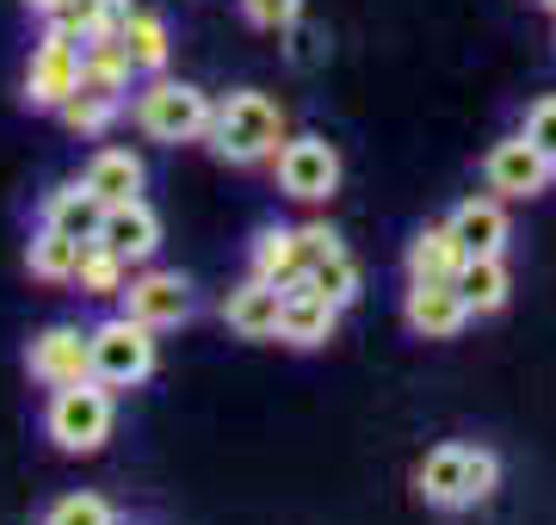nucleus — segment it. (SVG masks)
<instances>
[{
    "label": "nucleus",
    "mask_w": 556,
    "mask_h": 525,
    "mask_svg": "<svg viewBox=\"0 0 556 525\" xmlns=\"http://www.w3.org/2000/svg\"><path fill=\"white\" fill-rule=\"evenodd\" d=\"M211 155L229 167H260L273 162L278 149H285V105L273 93H260V87H236L229 100H217L211 112Z\"/></svg>",
    "instance_id": "f257e3e1"
},
{
    "label": "nucleus",
    "mask_w": 556,
    "mask_h": 525,
    "mask_svg": "<svg viewBox=\"0 0 556 525\" xmlns=\"http://www.w3.org/2000/svg\"><path fill=\"white\" fill-rule=\"evenodd\" d=\"M415 488H420V501L439 507V513H464V507L489 501L501 488V458L489 445H457V439L433 445L415 470Z\"/></svg>",
    "instance_id": "f03ea898"
},
{
    "label": "nucleus",
    "mask_w": 556,
    "mask_h": 525,
    "mask_svg": "<svg viewBox=\"0 0 556 525\" xmlns=\"http://www.w3.org/2000/svg\"><path fill=\"white\" fill-rule=\"evenodd\" d=\"M211 112L217 100L192 81H174V75H142V87L130 93V112L124 118L137 124L149 142H204L211 137Z\"/></svg>",
    "instance_id": "7ed1b4c3"
},
{
    "label": "nucleus",
    "mask_w": 556,
    "mask_h": 525,
    "mask_svg": "<svg viewBox=\"0 0 556 525\" xmlns=\"http://www.w3.org/2000/svg\"><path fill=\"white\" fill-rule=\"evenodd\" d=\"M112 426H118V389H105L100 377L62 384V389H50V402H43V439L56 445V451H68V458L105 451Z\"/></svg>",
    "instance_id": "20e7f679"
},
{
    "label": "nucleus",
    "mask_w": 556,
    "mask_h": 525,
    "mask_svg": "<svg viewBox=\"0 0 556 525\" xmlns=\"http://www.w3.org/2000/svg\"><path fill=\"white\" fill-rule=\"evenodd\" d=\"M87 346H93V377H100L105 389H142L149 377H155V328L130 322V316H105V322L87 328Z\"/></svg>",
    "instance_id": "39448f33"
},
{
    "label": "nucleus",
    "mask_w": 556,
    "mask_h": 525,
    "mask_svg": "<svg viewBox=\"0 0 556 525\" xmlns=\"http://www.w3.org/2000/svg\"><path fill=\"white\" fill-rule=\"evenodd\" d=\"M80 50L87 43L68 25H43L38 31L31 56H25V81H20V100L31 112H62L80 93Z\"/></svg>",
    "instance_id": "423d86ee"
},
{
    "label": "nucleus",
    "mask_w": 556,
    "mask_h": 525,
    "mask_svg": "<svg viewBox=\"0 0 556 525\" xmlns=\"http://www.w3.org/2000/svg\"><path fill=\"white\" fill-rule=\"evenodd\" d=\"M118 309L130 316V322L167 334V328L192 322V279L174 272V266H137L130 284L118 291Z\"/></svg>",
    "instance_id": "0eeeda50"
},
{
    "label": "nucleus",
    "mask_w": 556,
    "mask_h": 525,
    "mask_svg": "<svg viewBox=\"0 0 556 525\" xmlns=\"http://www.w3.org/2000/svg\"><path fill=\"white\" fill-rule=\"evenodd\" d=\"M278 192L298 204H321L340 192V149L328 137H285V149L273 155Z\"/></svg>",
    "instance_id": "6e6552de"
},
{
    "label": "nucleus",
    "mask_w": 556,
    "mask_h": 525,
    "mask_svg": "<svg viewBox=\"0 0 556 525\" xmlns=\"http://www.w3.org/2000/svg\"><path fill=\"white\" fill-rule=\"evenodd\" d=\"M25 371L31 384L43 389H62V384H80L93 377V346H87V328L80 322H50L25 341Z\"/></svg>",
    "instance_id": "1a4fd4ad"
},
{
    "label": "nucleus",
    "mask_w": 556,
    "mask_h": 525,
    "mask_svg": "<svg viewBox=\"0 0 556 525\" xmlns=\"http://www.w3.org/2000/svg\"><path fill=\"white\" fill-rule=\"evenodd\" d=\"M482 174H489V192H495V199H538V192L556 180V162L519 130V137H501L495 149H489Z\"/></svg>",
    "instance_id": "9d476101"
},
{
    "label": "nucleus",
    "mask_w": 556,
    "mask_h": 525,
    "mask_svg": "<svg viewBox=\"0 0 556 525\" xmlns=\"http://www.w3.org/2000/svg\"><path fill=\"white\" fill-rule=\"evenodd\" d=\"M402 322H408V334H420V341H457V334L470 328V304H464L457 284L408 279V291H402Z\"/></svg>",
    "instance_id": "9b49d317"
},
{
    "label": "nucleus",
    "mask_w": 556,
    "mask_h": 525,
    "mask_svg": "<svg viewBox=\"0 0 556 525\" xmlns=\"http://www.w3.org/2000/svg\"><path fill=\"white\" fill-rule=\"evenodd\" d=\"M340 328V304L334 297H321L309 279H291L285 284V309H278V341L298 346V353H316V346L334 341Z\"/></svg>",
    "instance_id": "f8f14e48"
},
{
    "label": "nucleus",
    "mask_w": 556,
    "mask_h": 525,
    "mask_svg": "<svg viewBox=\"0 0 556 525\" xmlns=\"http://www.w3.org/2000/svg\"><path fill=\"white\" fill-rule=\"evenodd\" d=\"M278 309H285V284L248 272V279L223 297V322H229V334H241V341H278Z\"/></svg>",
    "instance_id": "ddd939ff"
},
{
    "label": "nucleus",
    "mask_w": 556,
    "mask_h": 525,
    "mask_svg": "<svg viewBox=\"0 0 556 525\" xmlns=\"http://www.w3.org/2000/svg\"><path fill=\"white\" fill-rule=\"evenodd\" d=\"M93 242H105L118 260L130 266H149L155 260V247H161V217H155V204L149 199H130V204H112L100 217V235Z\"/></svg>",
    "instance_id": "4468645a"
},
{
    "label": "nucleus",
    "mask_w": 556,
    "mask_h": 525,
    "mask_svg": "<svg viewBox=\"0 0 556 525\" xmlns=\"http://www.w3.org/2000/svg\"><path fill=\"white\" fill-rule=\"evenodd\" d=\"M80 180H87V192L112 210V204H130L142 199V185H149V167H142L137 149H118V142H105V149H93V162L80 167Z\"/></svg>",
    "instance_id": "2eb2a0df"
},
{
    "label": "nucleus",
    "mask_w": 556,
    "mask_h": 525,
    "mask_svg": "<svg viewBox=\"0 0 556 525\" xmlns=\"http://www.w3.org/2000/svg\"><path fill=\"white\" fill-rule=\"evenodd\" d=\"M137 62L124 56V43H87L80 50V93H93V100H118L130 112V93H137Z\"/></svg>",
    "instance_id": "dca6fc26"
},
{
    "label": "nucleus",
    "mask_w": 556,
    "mask_h": 525,
    "mask_svg": "<svg viewBox=\"0 0 556 525\" xmlns=\"http://www.w3.org/2000/svg\"><path fill=\"white\" fill-rule=\"evenodd\" d=\"M100 217H105V204L87 192V180L50 185L43 204H38V222H50V229H62V235H75V242H93V235H100Z\"/></svg>",
    "instance_id": "f3484780"
},
{
    "label": "nucleus",
    "mask_w": 556,
    "mask_h": 525,
    "mask_svg": "<svg viewBox=\"0 0 556 525\" xmlns=\"http://www.w3.org/2000/svg\"><path fill=\"white\" fill-rule=\"evenodd\" d=\"M248 272L273 284H291L303 279V247H298V229H285V222H260L254 242H248Z\"/></svg>",
    "instance_id": "a211bd4d"
},
{
    "label": "nucleus",
    "mask_w": 556,
    "mask_h": 525,
    "mask_svg": "<svg viewBox=\"0 0 556 525\" xmlns=\"http://www.w3.org/2000/svg\"><path fill=\"white\" fill-rule=\"evenodd\" d=\"M124 56L137 62V75H167V56H174V31H167V20L161 13H149V7H130L124 13Z\"/></svg>",
    "instance_id": "6ab92c4d"
},
{
    "label": "nucleus",
    "mask_w": 556,
    "mask_h": 525,
    "mask_svg": "<svg viewBox=\"0 0 556 525\" xmlns=\"http://www.w3.org/2000/svg\"><path fill=\"white\" fill-rule=\"evenodd\" d=\"M464 247H457L452 222H427L415 242H408V279H439V284H457V272H464Z\"/></svg>",
    "instance_id": "aec40b11"
},
{
    "label": "nucleus",
    "mask_w": 556,
    "mask_h": 525,
    "mask_svg": "<svg viewBox=\"0 0 556 525\" xmlns=\"http://www.w3.org/2000/svg\"><path fill=\"white\" fill-rule=\"evenodd\" d=\"M445 222H452L464 254H501L507 247V210H501V199H464Z\"/></svg>",
    "instance_id": "412c9836"
},
{
    "label": "nucleus",
    "mask_w": 556,
    "mask_h": 525,
    "mask_svg": "<svg viewBox=\"0 0 556 525\" xmlns=\"http://www.w3.org/2000/svg\"><path fill=\"white\" fill-rule=\"evenodd\" d=\"M80 247H87V242H75V235H62V229L38 222V229H31V242H25V272L43 279V284H75Z\"/></svg>",
    "instance_id": "4be33fe9"
},
{
    "label": "nucleus",
    "mask_w": 556,
    "mask_h": 525,
    "mask_svg": "<svg viewBox=\"0 0 556 525\" xmlns=\"http://www.w3.org/2000/svg\"><path fill=\"white\" fill-rule=\"evenodd\" d=\"M457 291H464L470 316H495V309L507 304V291H514V272H507L501 254H470L464 272H457Z\"/></svg>",
    "instance_id": "5701e85b"
},
{
    "label": "nucleus",
    "mask_w": 556,
    "mask_h": 525,
    "mask_svg": "<svg viewBox=\"0 0 556 525\" xmlns=\"http://www.w3.org/2000/svg\"><path fill=\"white\" fill-rule=\"evenodd\" d=\"M130 272H137V266L118 260L105 242H87L80 247V266H75V284H80L87 304H118V291L130 284Z\"/></svg>",
    "instance_id": "b1692460"
},
{
    "label": "nucleus",
    "mask_w": 556,
    "mask_h": 525,
    "mask_svg": "<svg viewBox=\"0 0 556 525\" xmlns=\"http://www.w3.org/2000/svg\"><path fill=\"white\" fill-rule=\"evenodd\" d=\"M56 118H62V130H68V137L100 142L105 130H112V124L124 118V105H118V100H93V93H75V100L62 105Z\"/></svg>",
    "instance_id": "393cba45"
},
{
    "label": "nucleus",
    "mask_w": 556,
    "mask_h": 525,
    "mask_svg": "<svg viewBox=\"0 0 556 525\" xmlns=\"http://www.w3.org/2000/svg\"><path fill=\"white\" fill-rule=\"evenodd\" d=\"M303 279L316 284L321 297H334L340 309H346V304L358 297V260L346 254V247H334V254H321V260L309 266V272H303Z\"/></svg>",
    "instance_id": "a878e982"
},
{
    "label": "nucleus",
    "mask_w": 556,
    "mask_h": 525,
    "mask_svg": "<svg viewBox=\"0 0 556 525\" xmlns=\"http://www.w3.org/2000/svg\"><path fill=\"white\" fill-rule=\"evenodd\" d=\"M43 525H118V513H112V501H105V495H93V488H75V495L50 501Z\"/></svg>",
    "instance_id": "bb28decb"
},
{
    "label": "nucleus",
    "mask_w": 556,
    "mask_h": 525,
    "mask_svg": "<svg viewBox=\"0 0 556 525\" xmlns=\"http://www.w3.org/2000/svg\"><path fill=\"white\" fill-rule=\"evenodd\" d=\"M241 20L254 25V31H273V38H285V31L303 20V0H241Z\"/></svg>",
    "instance_id": "cd10ccee"
},
{
    "label": "nucleus",
    "mask_w": 556,
    "mask_h": 525,
    "mask_svg": "<svg viewBox=\"0 0 556 525\" xmlns=\"http://www.w3.org/2000/svg\"><path fill=\"white\" fill-rule=\"evenodd\" d=\"M526 137H532L538 149L556 162V93H551V100H538L532 112H526Z\"/></svg>",
    "instance_id": "c85d7f7f"
},
{
    "label": "nucleus",
    "mask_w": 556,
    "mask_h": 525,
    "mask_svg": "<svg viewBox=\"0 0 556 525\" xmlns=\"http://www.w3.org/2000/svg\"><path fill=\"white\" fill-rule=\"evenodd\" d=\"M298 247H303V272H309L321 254H334V247H340V235L328 229V222H303V229H298Z\"/></svg>",
    "instance_id": "c756f323"
},
{
    "label": "nucleus",
    "mask_w": 556,
    "mask_h": 525,
    "mask_svg": "<svg viewBox=\"0 0 556 525\" xmlns=\"http://www.w3.org/2000/svg\"><path fill=\"white\" fill-rule=\"evenodd\" d=\"M285 38H291V62H298V68H316V56L321 50H328V43H321V31H309V25H291V31H285Z\"/></svg>",
    "instance_id": "7c9ffc66"
},
{
    "label": "nucleus",
    "mask_w": 556,
    "mask_h": 525,
    "mask_svg": "<svg viewBox=\"0 0 556 525\" xmlns=\"http://www.w3.org/2000/svg\"><path fill=\"white\" fill-rule=\"evenodd\" d=\"M25 13H31V20H43V25H56V20H68V13H75V0H25Z\"/></svg>",
    "instance_id": "2f4dec72"
},
{
    "label": "nucleus",
    "mask_w": 556,
    "mask_h": 525,
    "mask_svg": "<svg viewBox=\"0 0 556 525\" xmlns=\"http://www.w3.org/2000/svg\"><path fill=\"white\" fill-rule=\"evenodd\" d=\"M544 7H551V13H556V0H544Z\"/></svg>",
    "instance_id": "473e14b6"
}]
</instances>
